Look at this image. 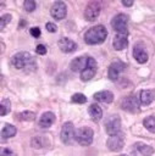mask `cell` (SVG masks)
Masks as SVG:
<instances>
[{
	"label": "cell",
	"instance_id": "1",
	"mask_svg": "<svg viewBox=\"0 0 155 156\" xmlns=\"http://www.w3.org/2000/svg\"><path fill=\"white\" fill-rule=\"evenodd\" d=\"M11 65L16 69H22L24 72H32L37 68V62L34 57L26 51H21L15 54L11 57Z\"/></svg>",
	"mask_w": 155,
	"mask_h": 156
},
{
	"label": "cell",
	"instance_id": "2",
	"mask_svg": "<svg viewBox=\"0 0 155 156\" xmlns=\"http://www.w3.org/2000/svg\"><path fill=\"white\" fill-rule=\"evenodd\" d=\"M107 30L103 24L90 27L84 34V41L89 45H98L106 40Z\"/></svg>",
	"mask_w": 155,
	"mask_h": 156
},
{
	"label": "cell",
	"instance_id": "3",
	"mask_svg": "<svg viewBox=\"0 0 155 156\" xmlns=\"http://www.w3.org/2000/svg\"><path fill=\"white\" fill-rule=\"evenodd\" d=\"M93 136H94V132H93L92 128H89V127H81V128L76 129L74 140L79 145H82V146H88V145L92 144Z\"/></svg>",
	"mask_w": 155,
	"mask_h": 156
},
{
	"label": "cell",
	"instance_id": "4",
	"mask_svg": "<svg viewBox=\"0 0 155 156\" xmlns=\"http://www.w3.org/2000/svg\"><path fill=\"white\" fill-rule=\"evenodd\" d=\"M127 26H128V16L124 13H118L111 20V27L117 34L127 35Z\"/></svg>",
	"mask_w": 155,
	"mask_h": 156
},
{
	"label": "cell",
	"instance_id": "5",
	"mask_svg": "<svg viewBox=\"0 0 155 156\" xmlns=\"http://www.w3.org/2000/svg\"><path fill=\"white\" fill-rule=\"evenodd\" d=\"M74 134H76V130H74V127H73L72 122H66V123L62 124L61 133H60V139L63 144H66V145L72 144L73 140H74Z\"/></svg>",
	"mask_w": 155,
	"mask_h": 156
},
{
	"label": "cell",
	"instance_id": "6",
	"mask_svg": "<svg viewBox=\"0 0 155 156\" xmlns=\"http://www.w3.org/2000/svg\"><path fill=\"white\" fill-rule=\"evenodd\" d=\"M100 11H101V4H100L99 1H90V2L85 6L84 17H85L87 21L93 22V21H95V20L99 17Z\"/></svg>",
	"mask_w": 155,
	"mask_h": 156
},
{
	"label": "cell",
	"instance_id": "7",
	"mask_svg": "<svg viewBox=\"0 0 155 156\" xmlns=\"http://www.w3.org/2000/svg\"><path fill=\"white\" fill-rule=\"evenodd\" d=\"M106 145H107V149L110 151H114V152L121 151L123 145H124V136H123V134L117 133V134L110 135L107 141H106Z\"/></svg>",
	"mask_w": 155,
	"mask_h": 156
},
{
	"label": "cell",
	"instance_id": "8",
	"mask_svg": "<svg viewBox=\"0 0 155 156\" xmlns=\"http://www.w3.org/2000/svg\"><path fill=\"white\" fill-rule=\"evenodd\" d=\"M120 129H121V119L117 115H114V116H110L106 122H105V130L109 135H114V134H117L120 133Z\"/></svg>",
	"mask_w": 155,
	"mask_h": 156
},
{
	"label": "cell",
	"instance_id": "9",
	"mask_svg": "<svg viewBox=\"0 0 155 156\" xmlns=\"http://www.w3.org/2000/svg\"><path fill=\"white\" fill-rule=\"evenodd\" d=\"M67 13V7L63 1H55L50 7V15L55 20H63Z\"/></svg>",
	"mask_w": 155,
	"mask_h": 156
},
{
	"label": "cell",
	"instance_id": "10",
	"mask_svg": "<svg viewBox=\"0 0 155 156\" xmlns=\"http://www.w3.org/2000/svg\"><path fill=\"white\" fill-rule=\"evenodd\" d=\"M95 72H96V62H95V60L93 57H89L87 68L83 72H81V79L83 82H88L95 76Z\"/></svg>",
	"mask_w": 155,
	"mask_h": 156
},
{
	"label": "cell",
	"instance_id": "11",
	"mask_svg": "<svg viewBox=\"0 0 155 156\" xmlns=\"http://www.w3.org/2000/svg\"><path fill=\"white\" fill-rule=\"evenodd\" d=\"M88 58L89 56H78L74 60L71 61L70 68L73 72H83L88 66Z\"/></svg>",
	"mask_w": 155,
	"mask_h": 156
},
{
	"label": "cell",
	"instance_id": "12",
	"mask_svg": "<svg viewBox=\"0 0 155 156\" xmlns=\"http://www.w3.org/2000/svg\"><path fill=\"white\" fill-rule=\"evenodd\" d=\"M133 56H134V58L137 60L138 63H145L148 61V58H149L148 52L145 51L144 45L140 44V43L134 45V48H133Z\"/></svg>",
	"mask_w": 155,
	"mask_h": 156
},
{
	"label": "cell",
	"instance_id": "13",
	"mask_svg": "<svg viewBox=\"0 0 155 156\" xmlns=\"http://www.w3.org/2000/svg\"><path fill=\"white\" fill-rule=\"evenodd\" d=\"M121 107L124 110V111H128V112H138L139 107H138V101L137 99L133 96V95H129L127 98H124L121 102Z\"/></svg>",
	"mask_w": 155,
	"mask_h": 156
},
{
	"label": "cell",
	"instance_id": "14",
	"mask_svg": "<svg viewBox=\"0 0 155 156\" xmlns=\"http://www.w3.org/2000/svg\"><path fill=\"white\" fill-rule=\"evenodd\" d=\"M124 67H126L124 63H122V62H120V61L112 62V63L110 65V67H109V73H107L110 80H117L120 73L124 69Z\"/></svg>",
	"mask_w": 155,
	"mask_h": 156
},
{
	"label": "cell",
	"instance_id": "15",
	"mask_svg": "<svg viewBox=\"0 0 155 156\" xmlns=\"http://www.w3.org/2000/svg\"><path fill=\"white\" fill-rule=\"evenodd\" d=\"M57 45H59V49H60L62 52H72V51H74L76 48H77L76 43H74L73 40H71L70 38H66V37H62V38L59 40Z\"/></svg>",
	"mask_w": 155,
	"mask_h": 156
},
{
	"label": "cell",
	"instance_id": "16",
	"mask_svg": "<svg viewBox=\"0 0 155 156\" xmlns=\"http://www.w3.org/2000/svg\"><path fill=\"white\" fill-rule=\"evenodd\" d=\"M155 98V90L153 89H145V90H140L139 93V101L142 105L144 106H148L153 102Z\"/></svg>",
	"mask_w": 155,
	"mask_h": 156
},
{
	"label": "cell",
	"instance_id": "17",
	"mask_svg": "<svg viewBox=\"0 0 155 156\" xmlns=\"http://www.w3.org/2000/svg\"><path fill=\"white\" fill-rule=\"evenodd\" d=\"M54 122H55V115H54L52 112L48 111V112H44V113L40 116L39 121H38V124H39V127H41V128H49V127H51V124H52Z\"/></svg>",
	"mask_w": 155,
	"mask_h": 156
},
{
	"label": "cell",
	"instance_id": "18",
	"mask_svg": "<svg viewBox=\"0 0 155 156\" xmlns=\"http://www.w3.org/2000/svg\"><path fill=\"white\" fill-rule=\"evenodd\" d=\"M112 45H114V49L117 50V51H121V50H124L128 45V39H127V35H122V34H117L114 40H112Z\"/></svg>",
	"mask_w": 155,
	"mask_h": 156
},
{
	"label": "cell",
	"instance_id": "19",
	"mask_svg": "<svg viewBox=\"0 0 155 156\" xmlns=\"http://www.w3.org/2000/svg\"><path fill=\"white\" fill-rule=\"evenodd\" d=\"M94 100L99 101V102H104V104H110L114 100V94L109 90H101L94 94Z\"/></svg>",
	"mask_w": 155,
	"mask_h": 156
},
{
	"label": "cell",
	"instance_id": "20",
	"mask_svg": "<svg viewBox=\"0 0 155 156\" xmlns=\"http://www.w3.org/2000/svg\"><path fill=\"white\" fill-rule=\"evenodd\" d=\"M88 113H89V116L92 117V119L95 121V122L100 121L101 117H103V110H101V107H100L99 105H96V104H92V105L89 106Z\"/></svg>",
	"mask_w": 155,
	"mask_h": 156
},
{
	"label": "cell",
	"instance_id": "21",
	"mask_svg": "<svg viewBox=\"0 0 155 156\" xmlns=\"http://www.w3.org/2000/svg\"><path fill=\"white\" fill-rule=\"evenodd\" d=\"M17 133V129L15 126L10 124V123H6L4 124L2 129H1V136L5 139V138H11V136H15V134Z\"/></svg>",
	"mask_w": 155,
	"mask_h": 156
},
{
	"label": "cell",
	"instance_id": "22",
	"mask_svg": "<svg viewBox=\"0 0 155 156\" xmlns=\"http://www.w3.org/2000/svg\"><path fill=\"white\" fill-rule=\"evenodd\" d=\"M135 147L137 150L143 155V156H151L154 154V147L148 145V144H144V143H137L135 144Z\"/></svg>",
	"mask_w": 155,
	"mask_h": 156
},
{
	"label": "cell",
	"instance_id": "23",
	"mask_svg": "<svg viewBox=\"0 0 155 156\" xmlns=\"http://www.w3.org/2000/svg\"><path fill=\"white\" fill-rule=\"evenodd\" d=\"M18 119L20 121H23V122H31V121H34L35 119V113L32 112V111H23V112H20L17 115Z\"/></svg>",
	"mask_w": 155,
	"mask_h": 156
},
{
	"label": "cell",
	"instance_id": "24",
	"mask_svg": "<svg viewBox=\"0 0 155 156\" xmlns=\"http://www.w3.org/2000/svg\"><path fill=\"white\" fill-rule=\"evenodd\" d=\"M143 124H144V127H145L149 132L154 133V132H155V116H148L146 118H144Z\"/></svg>",
	"mask_w": 155,
	"mask_h": 156
},
{
	"label": "cell",
	"instance_id": "25",
	"mask_svg": "<svg viewBox=\"0 0 155 156\" xmlns=\"http://www.w3.org/2000/svg\"><path fill=\"white\" fill-rule=\"evenodd\" d=\"M1 111H0V115L1 116H5L7 115L10 111H11V101L9 99H1Z\"/></svg>",
	"mask_w": 155,
	"mask_h": 156
},
{
	"label": "cell",
	"instance_id": "26",
	"mask_svg": "<svg viewBox=\"0 0 155 156\" xmlns=\"http://www.w3.org/2000/svg\"><path fill=\"white\" fill-rule=\"evenodd\" d=\"M31 145L34 147V149H41L44 146L43 144V138L40 135H35L32 138V141H31Z\"/></svg>",
	"mask_w": 155,
	"mask_h": 156
},
{
	"label": "cell",
	"instance_id": "27",
	"mask_svg": "<svg viewBox=\"0 0 155 156\" xmlns=\"http://www.w3.org/2000/svg\"><path fill=\"white\" fill-rule=\"evenodd\" d=\"M71 101L76 102V104H84V102H87V98H85V95H83L81 93H76L72 95Z\"/></svg>",
	"mask_w": 155,
	"mask_h": 156
},
{
	"label": "cell",
	"instance_id": "28",
	"mask_svg": "<svg viewBox=\"0 0 155 156\" xmlns=\"http://www.w3.org/2000/svg\"><path fill=\"white\" fill-rule=\"evenodd\" d=\"M35 6H37V4H35V1H33V0H26V1L23 2V7H24V10H26L27 12L34 11V10H35Z\"/></svg>",
	"mask_w": 155,
	"mask_h": 156
},
{
	"label": "cell",
	"instance_id": "29",
	"mask_svg": "<svg viewBox=\"0 0 155 156\" xmlns=\"http://www.w3.org/2000/svg\"><path fill=\"white\" fill-rule=\"evenodd\" d=\"M11 18H12V17H11L10 13H6V15H2V16H1V18H0V28H1V30H4V28L6 27V24L10 23Z\"/></svg>",
	"mask_w": 155,
	"mask_h": 156
},
{
	"label": "cell",
	"instance_id": "30",
	"mask_svg": "<svg viewBox=\"0 0 155 156\" xmlns=\"http://www.w3.org/2000/svg\"><path fill=\"white\" fill-rule=\"evenodd\" d=\"M45 27H46V30L50 32V33H55V32L57 30L56 24H54V23H51V22H48V23L45 24Z\"/></svg>",
	"mask_w": 155,
	"mask_h": 156
},
{
	"label": "cell",
	"instance_id": "31",
	"mask_svg": "<svg viewBox=\"0 0 155 156\" xmlns=\"http://www.w3.org/2000/svg\"><path fill=\"white\" fill-rule=\"evenodd\" d=\"M35 52H37L38 55H44V54H46V48H45L43 44H39V45H37V48H35Z\"/></svg>",
	"mask_w": 155,
	"mask_h": 156
},
{
	"label": "cell",
	"instance_id": "32",
	"mask_svg": "<svg viewBox=\"0 0 155 156\" xmlns=\"http://www.w3.org/2000/svg\"><path fill=\"white\" fill-rule=\"evenodd\" d=\"M29 32H31V35H32V37H34V38L40 37V29H39L38 27H33V28H31V29H29Z\"/></svg>",
	"mask_w": 155,
	"mask_h": 156
},
{
	"label": "cell",
	"instance_id": "33",
	"mask_svg": "<svg viewBox=\"0 0 155 156\" xmlns=\"http://www.w3.org/2000/svg\"><path fill=\"white\" fill-rule=\"evenodd\" d=\"M0 156H13V154H12V151L10 149H2Z\"/></svg>",
	"mask_w": 155,
	"mask_h": 156
},
{
	"label": "cell",
	"instance_id": "34",
	"mask_svg": "<svg viewBox=\"0 0 155 156\" xmlns=\"http://www.w3.org/2000/svg\"><path fill=\"white\" fill-rule=\"evenodd\" d=\"M122 5L123 6H132L133 5V1L132 0H122Z\"/></svg>",
	"mask_w": 155,
	"mask_h": 156
}]
</instances>
